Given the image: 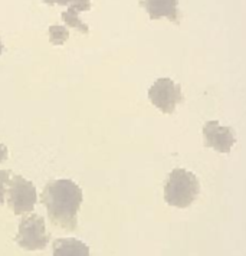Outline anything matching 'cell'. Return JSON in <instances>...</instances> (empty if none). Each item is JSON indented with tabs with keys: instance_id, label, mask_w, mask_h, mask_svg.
<instances>
[{
	"instance_id": "6da1fadb",
	"label": "cell",
	"mask_w": 246,
	"mask_h": 256,
	"mask_svg": "<svg viewBox=\"0 0 246 256\" xmlns=\"http://www.w3.org/2000/svg\"><path fill=\"white\" fill-rule=\"evenodd\" d=\"M42 203L54 226L75 230L76 214L82 204V190L75 182L68 178L49 182L42 192Z\"/></svg>"
},
{
	"instance_id": "7a4b0ae2",
	"label": "cell",
	"mask_w": 246,
	"mask_h": 256,
	"mask_svg": "<svg viewBox=\"0 0 246 256\" xmlns=\"http://www.w3.org/2000/svg\"><path fill=\"white\" fill-rule=\"evenodd\" d=\"M200 183L198 177L184 168H174L164 186V200L167 204L186 209L199 196Z\"/></svg>"
},
{
	"instance_id": "3957f363",
	"label": "cell",
	"mask_w": 246,
	"mask_h": 256,
	"mask_svg": "<svg viewBox=\"0 0 246 256\" xmlns=\"http://www.w3.org/2000/svg\"><path fill=\"white\" fill-rule=\"evenodd\" d=\"M16 242L26 250H42L49 244L45 219L39 214H32L20 222L16 234Z\"/></svg>"
},
{
	"instance_id": "277c9868",
	"label": "cell",
	"mask_w": 246,
	"mask_h": 256,
	"mask_svg": "<svg viewBox=\"0 0 246 256\" xmlns=\"http://www.w3.org/2000/svg\"><path fill=\"white\" fill-rule=\"evenodd\" d=\"M148 100L163 114H173L177 104L183 100L182 88L170 78H160L148 90Z\"/></svg>"
},
{
	"instance_id": "5b68a950",
	"label": "cell",
	"mask_w": 246,
	"mask_h": 256,
	"mask_svg": "<svg viewBox=\"0 0 246 256\" xmlns=\"http://www.w3.org/2000/svg\"><path fill=\"white\" fill-rule=\"evenodd\" d=\"M9 208L14 214L24 216L30 213L36 203L35 186L20 176H14L9 183Z\"/></svg>"
},
{
	"instance_id": "8992f818",
	"label": "cell",
	"mask_w": 246,
	"mask_h": 256,
	"mask_svg": "<svg viewBox=\"0 0 246 256\" xmlns=\"http://www.w3.org/2000/svg\"><path fill=\"white\" fill-rule=\"evenodd\" d=\"M203 136L204 144L208 147L222 154H228L236 142L232 128L223 127L219 124V121H208L203 127Z\"/></svg>"
},
{
	"instance_id": "52a82bcc",
	"label": "cell",
	"mask_w": 246,
	"mask_h": 256,
	"mask_svg": "<svg viewBox=\"0 0 246 256\" xmlns=\"http://www.w3.org/2000/svg\"><path fill=\"white\" fill-rule=\"evenodd\" d=\"M142 6L152 19L167 18L173 24L178 22L177 0H144Z\"/></svg>"
},
{
	"instance_id": "ba28073f",
	"label": "cell",
	"mask_w": 246,
	"mask_h": 256,
	"mask_svg": "<svg viewBox=\"0 0 246 256\" xmlns=\"http://www.w3.org/2000/svg\"><path fill=\"white\" fill-rule=\"evenodd\" d=\"M54 255L55 256H88L90 248L86 244L74 239H56L54 242Z\"/></svg>"
},
{
	"instance_id": "9c48e42d",
	"label": "cell",
	"mask_w": 246,
	"mask_h": 256,
	"mask_svg": "<svg viewBox=\"0 0 246 256\" xmlns=\"http://www.w3.org/2000/svg\"><path fill=\"white\" fill-rule=\"evenodd\" d=\"M80 12L76 10V9H74V8H70L66 12L62 13V20L65 22L66 24H70L72 28H75V29H78V30H81L82 34H88L90 32V29H88V26L82 22L81 19H80Z\"/></svg>"
},
{
	"instance_id": "30bf717a",
	"label": "cell",
	"mask_w": 246,
	"mask_h": 256,
	"mask_svg": "<svg viewBox=\"0 0 246 256\" xmlns=\"http://www.w3.org/2000/svg\"><path fill=\"white\" fill-rule=\"evenodd\" d=\"M70 38V32L65 26L62 24H52L49 28V42L55 46L64 45Z\"/></svg>"
},
{
	"instance_id": "8fae6325",
	"label": "cell",
	"mask_w": 246,
	"mask_h": 256,
	"mask_svg": "<svg viewBox=\"0 0 246 256\" xmlns=\"http://www.w3.org/2000/svg\"><path fill=\"white\" fill-rule=\"evenodd\" d=\"M48 4H60L76 9L78 12H86L91 9V0H44Z\"/></svg>"
},
{
	"instance_id": "7c38bea8",
	"label": "cell",
	"mask_w": 246,
	"mask_h": 256,
	"mask_svg": "<svg viewBox=\"0 0 246 256\" xmlns=\"http://www.w3.org/2000/svg\"><path fill=\"white\" fill-rule=\"evenodd\" d=\"M10 182V174L6 170H0V204L4 203L6 198V186Z\"/></svg>"
},
{
	"instance_id": "4fadbf2b",
	"label": "cell",
	"mask_w": 246,
	"mask_h": 256,
	"mask_svg": "<svg viewBox=\"0 0 246 256\" xmlns=\"http://www.w3.org/2000/svg\"><path fill=\"white\" fill-rule=\"evenodd\" d=\"M9 157V152H8V147L4 144H0V163L6 162Z\"/></svg>"
},
{
	"instance_id": "5bb4252c",
	"label": "cell",
	"mask_w": 246,
	"mask_h": 256,
	"mask_svg": "<svg viewBox=\"0 0 246 256\" xmlns=\"http://www.w3.org/2000/svg\"><path fill=\"white\" fill-rule=\"evenodd\" d=\"M3 54V44H2V40H0V55Z\"/></svg>"
}]
</instances>
